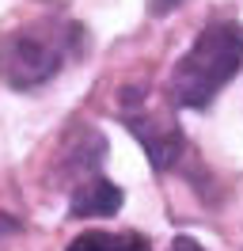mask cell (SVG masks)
<instances>
[{
  "label": "cell",
  "instance_id": "obj_4",
  "mask_svg": "<svg viewBox=\"0 0 243 251\" xmlns=\"http://www.w3.org/2000/svg\"><path fill=\"white\" fill-rule=\"evenodd\" d=\"M125 202L122 187H114L106 175H91L80 187L69 190V213L73 217H114Z\"/></svg>",
  "mask_w": 243,
  "mask_h": 251
},
{
  "label": "cell",
  "instance_id": "obj_7",
  "mask_svg": "<svg viewBox=\"0 0 243 251\" xmlns=\"http://www.w3.org/2000/svg\"><path fill=\"white\" fill-rule=\"evenodd\" d=\"M182 0H148V8L156 12V16H164V12H171V8H179Z\"/></svg>",
  "mask_w": 243,
  "mask_h": 251
},
{
  "label": "cell",
  "instance_id": "obj_1",
  "mask_svg": "<svg viewBox=\"0 0 243 251\" xmlns=\"http://www.w3.org/2000/svg\"><path fill=\"white\" fill-rule=\"evenodd\" d=\"M240 69H243V23L213 19L197 31L194 46L171 69V80H167L171 103L186 110L209 107Z\"/></svg>",
  "mask_w": 243,
  "mask_h": 251
},
{
  "label": "cell",
  "instance_id": "obj_6",
  "mask_svg": "<svg viewBox=\"0 0 243 251\" xmlns=\"http://www.w3.org/2000/svg\"><path fill=\"white\" fill-rule=\"evenodd\" d=\"M167 251H205V248L197 244L194 236H175V240H171V248H167Z\"/></svg>",
  "mask_w": 243,
  "mask_h": 251
},
{
  "label": "cell",
  "instance_id": "obj_2",
  "mask_svg": "<svg viewBox=\"0 0 243 251\" xmlns=\"http://www.w3.org/2000/svg\"><path fill=\"white\" fill-rule=\"evenodd\" d=\"M76 42H80V27L73 19H27L0 34V80L15 92L38 88L65 69Z\"/></svg>",
  "mask_w": 243,
  "mask_h": 251
},
{
  "label": "cell",
  "instance_id": "obj_3",
  "mask_svg": "<svg viewBox=\"0 0 243 251\" xmlns=\"http://www.w3.org/2000/svg\"><path fill=\"white\" fill-rule=\"evenodd\" d=\"M118 118L129 126V133L141 141V149H145V156L152 160L156 172H167L182 156L186 133L175 126L171 114H164V110H156L148 103L145 84H125L118 92Z\"/></svg>",
  "mask_w": 243,
  "mask_h": 251
},
{
  "label": "cell",
  "instance_id": "obj_5",
  "mask_svg": "<svg viewBox=\"0 0 243 251\" xmlns=\"http://www.w3.org/2000/svg\"><path fill=\"white\" fill-rule=\"evenodd\" d=\"M69 251H152L148 240L137 232H80Z\"/></svg>",
  "mask_w": 243,
  "mask_h": 251
}]
</instances>
